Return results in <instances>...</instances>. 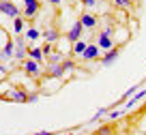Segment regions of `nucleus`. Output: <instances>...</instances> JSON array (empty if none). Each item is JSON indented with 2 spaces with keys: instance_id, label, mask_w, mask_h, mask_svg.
<instances>
[{
  "instance_id": "obj_21",
  "label": "nucleus",
  "mask_w": 146,
  "mask_h": 135,
  "mask_svg": "<svg viewBox=\"0 0 146 135\" xmlns=\"http://www.w3.org/2000/svg\"><path fill=\"white\" fill-rule=\"evenodd\" d=\"M114 5L118 7V9H129V7H131V0H114Z\"/></svg>"
},
{
  "instance_id": "obj_24",
  "label": "nucleus",
  "mask_w": 146,
  "mask_h": 135,
  "mask_svg": "<svg viewBox=\"0 0 146 135\" xmlns=\"http://www.w3.org/2000/svg\"><path fill=\"white\" fill-rule=\"evenodd\" d=\"M82 2H84L86 7H95V2H97V0H82Z\"/></svg>"
},
{
  "instance_id": "obj_1",
  "label": "nucleus",
  "mask_w": 146,
  "mask_h": 135,
  "mask_svg": "<svg viewBox=\"0 0 146 135\" xmlns=\"http://www.w3.org/2000/svg\"><path fill=\"white\" fill-rule=\"evenodd\" d=\"M0 99L2 101H13V103H28V95L24 90H19V88L9 90L7 95H0Z\"/></svg>"
},
{
  "instance_id": "obj_25",
  "label": "nucleus",
  "mask_w": 146,
  "mask_h": 135,
  "mask_svg": "<svg viewBox=\"0 0 146 135\" xmlns=\"http://www.w3.org/2000/svg\"><path fill=\"white\" fill-rule=\"evenodd\" d=\"M32 135H54L52 131H41V133H32Z\"/></svg>"
},
{
  "instance_id": "obj_7",
  "label": "nucleus",
  "mask_w": 146,
  "mask_h": 135,
  "mask_svg": "<svg viewBox=\"0 0 146 135\" xmlns=\"http://www.w3.org/2000/svg\"><path fill=\"white\" fill-rule=\"evenodd\" d=\"M24 71L28 73V75H32V77H36L39 75V62L36 60H32V58H28V60H24Z\"/></svg>"
},
{
  "instance_id": "obj_13",
  "label": "nucleus",
  "mask_w": 146,
  "mask_h": 135,
  "mask_svg": "<svg viewBox=\"0 0 146 135\" xmlns=\"http://www.w3.org/2000/svg\"><path fill=\"white\" fill-rule=\"evenodd\" d=\"M43 36H45L47 43H54V41H58V39H60V32L56 30V28H47V30L43 32Z\"/></svg>"
},
{
  "instance_id": "obj_3",
  "label": "nucleus",
  "mask_w": 146,
  "mask_h": 135,
  "mask_svg": "<svg viewBox=\"0 0 146 135\" xmlns=\"http://www.w3.org/2000/svg\"><path fill=\"white\" fill-rule=\"evenodd\" d=\"M99 47H103L105 52L114 47V41H112V30H108V28H105V30L99 34Z\"/></svg>"
},
{
  "instance_id": "obj_17",
  "label": "nucleus",
  "mask_w": 146,
  "mask_h": 135,
  "mask_svg": "<svg viewBox=\"0 0 146 135\" xmlns=\"http://www.w3.org/2000/svg\"><path fill=\"white\" fill-rule=\"evenodd\" d=\"M86 45H88V43H84V41H75V43H73V54L82 56L84 50H86Z\"/></svg>"
},
{
  "instance_id": "obj_22",
  "label": "nucleus",
  "mask_w": 146,
  "mask_h": 135,
  "mask_svg": "<svg viewBox=\"0 0 146 135\" xmlns=\"http://www.w3.org/2000/svg\"><path fill=\"white\" fill-rule=\"evenodd\" d=\"M60 64H62V69H64V71H71V69L75 67V62H73V60H62Z\"/></svg>"
},
{
  "instance_id": "obj_10",
  "label": "nucleus",
  "mask_w": 146,
  "mask_h": 135,
  "mask_svg": "<svg viewBox=\"0 0 146 135\" xmlns=\"http://www.w3.org/2000/svg\"><path fill=\"white\" fill-rule=\"evenodd\" d=\"M62 73H64V69H62V64H47V71H45V77H62Z\"/></svg>"
},
{
  "instance_id": "obj_14",
  "label": "nucleus",
  "mask_w": 146,
  "mask_h": 135,
  "mask_svg": "<svg viewBox=\"0 0 146 135\" xmlns=\"http://www.w3.org/2000/svg\"><path fill=\"white\" fill-rule=\"evenodd\" d=\"M144 97H146V92H144V90H142V92H135V95H131V97H129V103L125 105V109H131L133 105H135L137 101H142Z\"/></svg>"
},
{
  "instance_id": "obj_28",
  "label": "nucleus",
  "mask_w": 146,
  "mask_h": 135,
  "mask_svg": "<svg viewBox=\"0 0 146 135\" xmlns=\"http://www.w3.org/2000/svg\"><path fill=\"white\" fill-rule=\"evenodd\" d=\"M135 2H140V0H135Z\"/></svg>"
},
{
  "instance_id": "obj_5",
  "label": "nucleus",
  "mask_w": 146,
  "mask_h": 135,
  "mask_svg": "<svg viewBox=\"0 0 146 135\" xmlns=\"http://www.w3.org/2000/svg\"><path fill=\"white\" fill-rule=\"evenodd\" d=\"M82 30H84V26H82V22H73V26H71V30L67 32V39L71 41V43H75V41H80V36H82Z\"/></svg>"
},
{
  "instance_id": "obj_2",
  "label": "nucleus",
  "mask_w": 146,
  "mask_h": 135,
  "mask_svg": "<svg viewBox=\"0 0 146 135\" xmlns=\"http://www.w3.org/2000/svg\"><path fill=\"white\" fill-rule=\"evenodd\" d=\"M0 13L9 15V17H17V15H19V9L11 2V0H0Z\"/></svg>"
},
{
  "instance_id": "obj_4",
  "label": "nucleus",
  "mask_w": 146,
  "mask_h": 135,
  "mask_svg": "<svg viewBox=\"0 0 146 135\" xmlns=\"http://www.w3.org/2000/svg\"><path fill=\"white\" fill-rule=\"evenodd\" d=\"M15 58H19V60H26V56H28V50H26V43H24V36L19 34L17 39H15Z\"/></svg>"
},
{
  "instance_id": "obj_15",
  "label": "nucleus",
  "mask_w": 146,
  "mask_h": 135,
  "mask_svg": "<svg viewBox=\"0 0 146 135\" xmlns=\"http://www.w3.org/2000/svg\"><path fill=\"white\" fill-rule=\"evenodd\" d=\"M28 56H30L32 60H36V62H41L43 60V50L41 47H30V50H28Z\"/></svg>"
},
{
  "instance_id": "obj_12",
  "label": "nucleus",
  "mask_w": 146,
  "mask_h": 135,
  "mask_svg": "<svg viewBox=\"0 0 146 135\" xmlns=\"http://www.w3.org/2000/svg\"><path fill=\"white\" fill-rule=\"evenodd\" d=\"M41 9V5H39V2H32V5H26V9H24V17H35L36 15V11Z\"/></svg>"
},
{
  "instance_id": "obj_6",
  "label": "nucleus",
  "mask_w": 146,
  "mask_h": 135,
  "mask_svg": "<svg viewBox=\"0 0 146 135\" xmlns=\"http://www.w3.org/2000/svg\"><path fill=\"white\" fill-rule=\"evenodd\" d=\"M118 56H120V47H118V45H114L112 50H108V52H105V56L101 58V62H103L105 67H108V64L116 62V60H118Z\"/></svg>"
},
{
  "instance_id": "obj_8",
  "label": "nucleus",
  "mask_w": 146,
  "mask_h": 135,
  "mask_svg": "<svg viewBox=\"0 0 146 135\" xmlns=\"http://www.w3.org/2000/svg\"><path fill=\"white\" fill-rule=\"evenodd\" d=\"M92 135H116V122H105V124H101Z\"/></svg>"
},
{
  "instance_id": "obj_26",
  "label": "nucleus",
  "mask_w": 146,
  "mask_h": 135,
  "mask_svg": "<svg viewBox=\"0 0 146 135\" xmlns=\"http://www.w3.org/2000/svg\"><path fill=\"white\" fill-rule=\"evenodd\" d=\"M24 2H26V5H32V2H39V0H24Z\"/></svg>"
},
{
  "instance_id": "obj_18",
  "label": "nucleus",
  "mask_w": 146,
  "mask_h": 135,
  "mask_svg": "<svg viewBox=\"0 0 146 135\" xmlns=\"http://www.w3.org/2000/svg\"><path fill=\"white\" fill-rule=\"evenodd\" d=\"M13 26H15V32L17 34H22V30H24V17H13Z\"/></svg>"
},
{
  "instance_id": "obj_16",
  "label": "nucleus",
  "mask_w": 146,
  "mask_h": 135,
  "mask_svg": "<svg viewBox=\"0 0 146 135\" xmlns=\"http://www.w3.org/2000/svg\"><path fill=\"white\" fill-rule=\"evenodd\" d=\"M13 52H15V43H13V41H7L5 50H2V58H11Z\"/></svg>"
},
{
  "instance_id": "obj_27",
  "label": "nucleus",
  "mask_w": 146,
  "mask_h": 135,
  "mask_svg": "<svg viewBox=\"0 0 146 135\" xmlns=\"http://www.w3.org/2000/svg\"><path fill=\"white\" fill-rule=\"evenodd\" d=\"M50 2L52 5H60V0H50Z\"/></svg>"
},
{
  "instance_id": "obj_11",
  "label": "nucleus",
  "mask_w": 146,
  "mask_h": 135,
  "mask_svg": "<svg viewBox=\"0 0 146 135\" xmlns=\"http://www.w3.org/2000/svg\"><path fill=\"white\" fill-rule=\"evenodd\" d=\"M80 22H82L84 28H95L97 26V17H95V15H90V13H84L82 17H80Z\"/></svg>"
},
{
  "instance_id": "obj_19",
  "label": "nucleus",
  "mask_w": 146,
  "mask_h": 135,
  "mask_svg": "<svg viewBox=\"0 0 146 135\" xmlns=\"http://www.w3.org/2000/svg\"><path fill=\"white\" fill-rule=\"evenodd\" d=\"M26 39L28 41H36L39 39V30H36V28H28L26 30Z\"/></svg>"
},
{
  "instance_id": "obj_9",
  "label": "nucleus",
  "mask_w": 146,
  "mask_h": 135,
  "mask_svg": "<svg viewBox=\"0 0 146 135\" xmlns=\"http://www.w3.org/2000/svg\"><path fill=\"white\" fill-rule=\"evenodd\" d=\"M82 58L84 60H97V58H99V45H86Z\"/></svg>"
},
{
  "instance_id": "obj_23",
  "label": "nucleus",
  "mask_w": 146,
  "mask_h": 135,
  "mask_svg": "<svg viewBox=\"0 0 146 135\" xmlns=\"http://www.w3.org/2000/svg\"><path fill=\"white\" fill-rule=\"evenodd\" d=\"M41 50H43V56H50L52 52H54V47H52V43H45V45L41 47Z\"/></svg>"
},
{
  "instance_id": "obj_20",
  "label": "nucleus",
  "mask_w": 146,
  "mask_h": 135,
  "mask_svg": "<svg viewBox=\"0 0 146 135\" xmlns=\"http://www.w3.org/2000/svg\"><path fill=\"white\" fill-rule=\"evenodd\" d=\"M58 62H62V60H60V54H54V52H52V54L47 56V64H58Z\"/></svg>"
}]
</instances>
